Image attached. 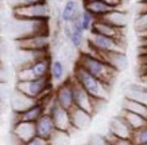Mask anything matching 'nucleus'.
I'll return each mask as SVG.
<instances>
[{
    "instance_id": "nucleus-9",
    "label": "nucleus",
    "mask_w": 147,
    "mask_h": 145,
    "mask_svg": "<svg viewBox=\"0 0 147 145\" xmlns=\"http://www.w3.org/2000/svg\"><path fill=\"white\" fill-rule=\"evenodd\" d=\"M19 50L24 51H49L50 47V34H39V35L19 38L15 40Z\"/></svg>"
},
{
    "instance_id": "nucleus-35",
    "label": "nucleus",
    "mask_w": 147,
    "mask_h": 145,
    "mask_svg": "<svg viewBox=\"0 0 147 145\" xmlns=\"http://www.w3.org/2000/svg\"><path fill=\"white\" fill-rule=\"evenodd\" d=\"M144 145H147V144H144Z\"/></svg>"
},
{
    "instance_id": "nucleus-20",
    "label": "nucleus",
    "mask_w": 147,
    "mask_h": 145,
    "mask_svg": "<svg viewBox=\"0 0 147 145\" xmlns=\"http://www.w3.org/2000/svg\"><path fill=\"white\" fill-rule=\"evenodd\" d=\"M66 77V67L61 59H54L51 61V66H50V78L54 84H61L65 81Z\"/></svg>"
},
{
    "instance_id": "nucleus-13",
    "label": "nucleus",
    "mask_w": 147,
    "mask_h": 145,
    "mask_svg": "<svg viewBox=\"0 0 147 145\" xmlns=\"http://www.w3.org/2000/svg\"><path fill=\"white\" fill-rule=\"evenodd\" d=\"M132 129L129 126L127 121L123 118V116H115L109 122V134L117 137V138H129L131 140V136H132Z\"/></svg>"
},
{
    "instance_id": "nucleus-10",
    "label": "nucleus",
    "mask_w": 147,
    "mask_h": 145,
    "mask_svg": "<svg viewBox=\"0 0 147 145\" xmlns=\"http://www.w3.org/2000/svg\"><path fill=\"white\" fill-rule=\"evenodd\" d=\"M54 97L59 105L65 109L70 110L74 108V92H73V78H67L63 82L58 84Z\"/></svg>"
},
{
    "instance_id": "nucleus-11",
    "label": "nucleus",
    "mask_w": 147,
    "mask_h": 145,
    "mask_svg": "<svg viewBox=\"0 0 147 145\" xmlns=\"http://www.w3.org/2000/svg\"><path fill=\"white\" fill-rule=\"evenodd\" d=\"M12 136L20 142V145L26 144L27 141L36 136L35 122L28 121H13L12 125Z\"/></svg>"
},
{
    "instance_id": "nucleus-8",
    "label": "nucleus",
    "mask_w": 147,
    "mask_h": 145,
    "mask_svg": "<svg viewBox=\"0 0 147 145\" xmlns=\"http://www.w3.org/2000/svg\"><path fill=\"white\" fill-rule=\"evenodd\" d=\"M73 78V77H71ZM73 92H74V106L78 108L81 110H85L88 112L89 114L93 116L96 112H97V104H101V102H105L104 100H97V98H93L89 93L86 92L82 86H81L77 81L73 79Z\"/></svg>"
},
{
    "instance_id": "nucleus-17",
    "label": "nucleus",
    "mask_w": 147,
    "mask_h": 145,
    "mask_svg": "<svg viewBox=\"0 0 147 145\" xmlns=\"http://www.w3.org/2000/svg\"><path fill=\"white\" fill-rule=\"evenodd\" d=\"M92 117L93 116L89 114L88 112L78 109L76 106L73 109H70V118L74 129H80L81 130V129L88 128L90 125V122H92Z\"/></svg>"
},
{
    "instance_id": "nucleus-18",
    "label": "nucleus",
    "mask_w": 147,
    "mask_h": 145,
    "mask_svg": "<svg viewBox=\"0 0 147 145\" xmlns=\"http://www.w3.org/2000/svg\"><path fill=\"white\" fill-rule=\"evenodd\" d=\"M102 20L108 22L109 24L115 27H119V28H125L127 24H128V15L125 11H121L120 8H116V9H112L111 12H108L107 15H104Z\"/></svg>"
},
{
    "instance_id": "nucleus-27",
    "label": "nucleus",
    "mask_w": 147,
    "mask_h": 145,
    "mask_svg": "<svg viewBox=\"0 0 147 145\" xmlns=\"http://www.w3.org/2000/svg\"><path fill=\"white\" fill-rule=\"evenodd\" d=\"M107 140L109 142V145H134L129 138H117V137L112 136L109 133H108V136H107Z\"/></svg>"
},
{
    "instance_id": "nucleus-12",
    "label": "nucleus",
    "mask_w": 147,
    "mask_h": 145,
    "mask_svg": "<svg viewBox=\"0 0 147 145\" xmlns=\"http://www.w3.org/2000/svg\"><path fill=\"white\" fill-rule=\"evenodd\" d=\"M90 32H96V34L109 36V38H115V39H124V28H119V27L112 26V24H109L108 22L102 20V19H96Z\"/></svg>"
},
{
    "instance_id": "nucleus-4",
    "label": "nucleus",
    "mask_w": 147,
    "mask_h": 145,
    "mask_svg": "<svg viewBox=\"0 0 147 145\" xmlns=\"http://www.w3.org/2000/svg\"><path fill=\"white\" fill-rule=\"evenodd\" d=\"M50 66H51V59L49 55H46V57L34 61L27 66L20 67L16 73V78L18 81H30V79L49 77Z\"/></svg>"
},
{
    "instance_id": "nucleus-25",
    "label": "nucleus",
    "mask_w": 147,
    "mask_h": 145,
    "mask_svg": "<svg viewBox=\"0 0 147 145\" xmlns=\"http://www.w3.org/2000/svg\"><path fill=\"white\" fill-rule=\"evenodd\" d=\"M67 140H69V133L57 129L55 133L53 134V137L49 140V142L50 145H66Z\"/></svg>"
},
{
    "instance_id": "nucleus-24",
    "label": "nucleus",
    "mask_w": 147,
    "mask_h": 145,
    "mask_svg": "<svg viewBox=\"0 0 147 145\" xmlns=\"http://www.w3.org/2000/svg\"><path fill=\"white\" fill-rule=\"evenodd\" d=\"M135 31L138 32L139 35H142L143 32L147 31V12H139L136 19L134 22Z\"/></svg>"
},
{
    "instance_id": "nucleus-23",
    "label": "nucleus",
    "mask_w": 147,
    "mask_h": 145,
    "mask_svg": "<svg viewBox=\"0 0 147 145\" xmlns=\"http://www.w3.org/2000/svg\"><path fill=\"white\" fill-rule=\"evenodd\" d=\"M131 141H132L134 145L147 144V125L134 130V132H132V136H131Z\"/></svg>"
},
{
    "instance_id": "nucleus-2",
    "label": "nucleus",
    "mask_w": 147,
    "mask_h": 145,
    "mask_svg": "<svg viewBox=\"0 0 147 145\" xmlns=\"http://www.w3.org/2000/svg\"><path fill=\"white\" fill-rule=\"evenodd\" d=\"M71 77H73V79L77 81L86 92L89 93L93 98L107 101L108 96H109V90H111V86H109V85L104 84L101 79H98L97 77H94L93 74H90L89 71H86L84 67L78 66V65L74 66V70H73Z\"/></svg>"
},
{
    "instance_id": "nucleus-30",
    "label": "nucleus",
    "mask_w": 147,
    "mask_h": 145,
    "mask_svg": "<svg viewBox=\"0 0 147 145\" xmlns=\"http://www.w3.org/2000/svg\"><path fill=\"white\" fill-rule=\"evenodd\" d=\"M108 5H111L113 9L116 8H120L121 7V0H104Z\"/></svg>"
},
{
    "instance_id": "nucleus-29",
    "label": "nucleus",
    "mask_w": 147,
    "mask_h": 145,
    "mask_svg": "<svg viewBox=\"0 0 147 145\" xmlns=\"http://www.w3.org/2000/svg\"><path fill=\"white\" fill-rule=\"evenodd\" d=\"M23 145H50L49 140H45V138H42V137H38L35 136L34 138H31L30 141H27L26 144Z\"/></svg>"
},
{
    "instance_id": "nucleus-33",
    "label": "nucleus",
    "mask_w": 147,
    "mask_h": 145,
    "mask_svg": "<svg viewBox=\"0 0 147 145\" xmlns=\"http://www.w3.org/2000/svg\"><path fill=\"white\" fill-rule=\"evenodd\" d=\"M139 3H147V0H138Z\"/></svg>"
},
{
    "instance_id": "nucleus-16",
    "label": "nucleus",
    "mask_w": 147,
    "mask_h": 145,
    "mask_svg": "<svg viewBox=\"0 0 147 145\" xmlns=\"http://www.w3.org/2000/svg\"><path fill=\"white\" fill-rule=\"evenodd\" d=\"M82 8L89 11L96 19L102 18L104 15H107L108 12H111L112 7L108 5L104 0H90V1H85L82 3Z\"/></svg>"
},
{
    "instance_id": "nucleus-19",
    "label": "nucleus",
    "mask_w": 147,
    "mask_h": 145,
    "mask_svg": "<svg viewBox=\"0 0 147 145\" xmlns=\"http://www.w3.org/2000/svg\"><path fill=\"white\" fill-rule=\"evenodd\" d=\"M121 109L132 112V113H136V114L147 118V105L146 104H143V102H140V101H138V100L131 98V97H127V96L124 97Z\"/></svg>"
},
{
    "instance_id": "nucleus-26",
    "label": "nucleus",
    "mask_w": 147,
    "mask_h": 145,
    "mask_svg": "<svg viewBox=\"0 0 147 145\" xmlns=\"http://www.w3.org/2000/svg\"><path fill=\"white\" fill-rule=\"evenodd\" d=\"M7 1L13 9V8H19V7H26V5L43 3V1H47V0H7Z\"/></svg>"
},
{
    "instance_id": "nucleus-21",
    "label": "nucleus",
    "mask_w": 147,
    "mask_h": 145,
    "mask_svg": "<svg viewBox=\"0 0 147 145\" xmlns=\"http://www.w3.org/2000/svg\"><path fill=\"white\" fill-rule=\"evenodd\" d=\"M121 116H123V118L127 121V124L131 126L132 130H136V129H139V128L146 126L147 125V118L136 114V113H132V112L121 109Z\"/></svg>"
},
{
    "instance_id": "nucleus-31",
    "label": "nucleus",
    "mask_w": 147,
    "mask_h": 145,
    "mask_svg": "<svg viewBox=\"0 0 147 145\" xmlns=\"http://www.w3.org/2000/svg\"><path fill=\"white\" fill-rule=\"evenodd\" d=\"M131 3V0H121V5H127Z\"/></svg>"
},
{
    "instance_id": "nucleus-34",
    "label": "nucleus",
    "mask_w": 147,
    "mask_h": 145,
    "mask_svg": "<svg viewBox=\"0 0 147 145\" xmlns=\"http://www.w3.org/2000/svg\"><path fill=\"white\" fill-rule=\"evenodd\" d=\"M81 1H82V3H85V1H90V0H81Z\"/></svg>"
},
{
    "instance_id": "nucleus-14",
    "label": "nucleus",
    "mask_w": 147,
    "mask_h": 145,
    "mask_svg": "<svg viewBox=\"0 0 147 145\" xmlns=\"http://www.w3.org/2000/svg\"><path fill=\"white\" fill-rule=\"evenodd\" d=\"M35 130H36V136L42 137L45 140H50L53 137V134L57 130V128H55V124H54L53 118H51V116L49 113H45L35 122Z\"/></svg>"
},
{
    "instance_id": "nucleus-1",
    "label": "nucleus",
    "mask_w": 147,
    "mask_h": 145,
    "mask_svg": "<svg viewBox=\"0 0 147 145\" xmlns=\"http://www.w3.org/2000/svg\"><path fill=\"white\" fill-rule=\"evenodd\" d=\"M76 65L84 67L86 71H89L90 74H93L94 77H97L104 84L109 85V86L112 85V82L115 81L116 75H117V71L115 69H112L105 61H102L98 57H94L86 51H81L78 54Z\"/></svg>"
},
{
    "instance_id": "nucleus-5",
    "label": "nucleus",
    "mask_w": 147,
    "mask_h": 145,
    "mask_svg": "<svg viewBox=\"0 0 147 145\" xmlns=\"http://www.w3.org/2000/svg\"><path fill=\"white\" fill-rule=\"evenodd\" d=\"M12 15L16 20H49L51 16V8L47 1H43L38 4L13 8Z\"/></svg>"
},
{
    "instance_id": "nucleus-6",
    "label": "nucleus",
    "mask_w": 147,
    "mask_h": 145,
    "mask_svg": "<svg viewBox=\"0 0 147 145\" xmlns=\"http://www.w3.org/2000/svg\"><path fill=\"white\" fill-rule=\"evenodd\" d=\"M86 46L100 53H112V51H124V39H115L105 35H100L96 32H89V38L86 39Z\"/></svg>"
},
{
    "instance_id": "nucleus-28",
    "label": "nucleus",
    "mask_w": 147,
    "mask_h": 145,
    "mask_svg": "<svg viewBox=\"0 0 147 145\" xmlns=\"http://www.w3.org/2000/svg\"><path fill=\"white\" fill-rule=\"evenodd\" d=\"M88 145H109V142H108V140H107V136L94 134V136L89 140Z\"/></svg>"
},
{
    "instance_id": "nucleus-15",
    "label": "nucleus",
    "mask_w": 147,
    "mask_h": 145,
    "mask_svg": "<svg viewBox=\"0 0 147 145\" xmlns=\"http://www.w3.org/2000/svg\"><path fill=\"white\" fill-rule=\"evenodd\" d=\"M81 13L80 5L77 3V0H66L63 4L61 12H59V18L63 24H69Z\"/></svg>"
},
{
    "instance_id": "nucleus-22",
    "label": "nucleus",
    "mask_w": 147,
    "mask_h": 145,
    "mask_svg": "<svg viewBox=\"0 0 147 145\" xmlns=\"http://www.w3.org/2000/svg\"><path fill=\"white\" fill-rule=\"evenodd\" d=\"M80 19H81V24H82V28H84L85 32H90L92 27H93L94 22H96V18L93 15L86 11V9H81V15H80Z\"/></svg>"
},
{
    "instance_id": "nucleus-7",
    "label": "nucleus",
    "mask_w": 147,
    "mask_h": 145,
    "mask_svg": "<svg viewBox=\"0 0 147 145\" xmlns=\"http://www.w3.org/2000/svg\"><path fill=\"white\" fill-rule=\"evenodd\" d=\"M47 113L51 116V118H53L54 124H55V128L58 130L70 133L71 129H74L70 118V110L65 109V108L59 105L57 100H55L54 94L47 101Z\"/></svg>"
},
{
    "instance_id": "nucleus-3",
    "label": "nucleus",
    "mask_w": 147,
    "mask_h": 145,
    "mask_svg": "<svg viewBox=\"0 0 147 145\" xmlns=\"http://www.w3.org/2000/svg\"><path fill=\"white\" fill-rule=\"evenodd\" d=\"M53 84L54 82L49 75V77H43V78L30 79V81H18L15 85V89L32 100L39 101V100H43L45 97H47L49 94H51Z\"/></svg>"
},
{
    "instance_id": "nucleus-32",
    "label": "nucleus",
    "mask_w": 147,
    "mask_h": 145,
    "mask_svg": "<svg viewBox=\"0 0 147 145\" xmlns=\"http://www.w3.org/2000/svg\"><path fill=\"white\" fill-rule=\"evenodd\" d=\"M139 36H140V39H144V38H147V31H146V32H143L142 35H139Z\"/></svg>"
}]
</instances>
